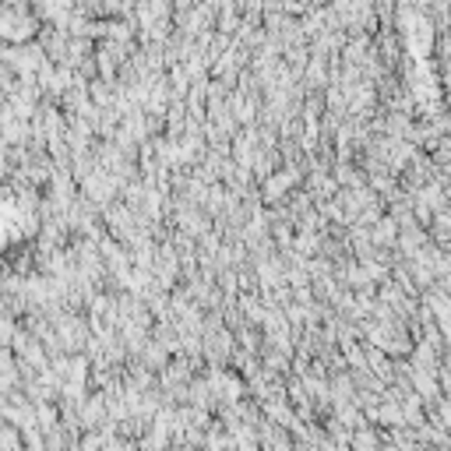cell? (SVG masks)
I'll return each instance as SVG.
<instances>
[{
    "instance_id": "1",
    "label": "cell",
    "mask_w": 451,
    "mask_h": 451,
    "mask_svg": "<svg viewBox=\"0 0 451 451\" xmlns=\"http://www.w3.org/2000/svg\"><path fill=\"white\" fill-rule=\"evenodd\" d=\"M356 451H378V444H374L370 434H360V437H356Z\"/></svg>"
}]
</instances>
